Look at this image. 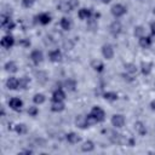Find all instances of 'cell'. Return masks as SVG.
Wrapping results in <instances>:
<instances>
[{
	"label": "cell",
	"mask_w": 155,
	"mask_h": 155,
	"mask_svg": "<svg viewBox=\"0 0 155 155\" xmlns=\"http://www.w3.org/2000/svg\"><path fill=\"white\" fill-rule=\"evenodd\" d=\"M110 11H111V15L115 18H120V17H122L127 12V8H126V6H124L121 4H115V5L111 6Z\"/></svg>",
	"instance_id": "obj_1"
},
{
	"label": "cell",
	"mask_w": 155,
	"mask_h": 155,
	"mask_svg": "<svg viewBox=\"0 0 155 155\" xmlns=\"http://www.w3.org/2000/svg\"><path fill=\"white\" fill-rule=\"evenodd\" d=\"M102 54L105 59H111L114 57V48L110 44H104L102 46Z\"/></svg>",
	"instance_id": "obj_2"
},
{
	"label": "cell",
	"mask_w": 155,
	"mask_h": 155,
	"mask_svg": "<svg viewBox=\"0 0 155 155\" xmlns=\"http://www.w3.org/2000/svg\"><path fill=\"white\" fill-rule=\"evenodd\" d=\"M111 125L115 128H121L125 125V117H124V115H121V114L113 115V117H111Z\"/></svg>",
	"instance_id": "obj_3"
},
{
	"label": "cell",
	"mask_w": 155,
	"mask_h": 155,
	"mask_svg": "<svg viewBox=\"0 0 155 155\" xmlns=\"http://www.w3.org/2000/svg\"><path fill=\"white\" fill-rule=\"evenodd\" d=\"M109 31H110V34L114 35V36L120 35L121 31H122V25H121V23H120L119 21H114V22L110 24V27H109Z\"/></svg>",
	"instance_id": "obj_4"
},
{
	"label": "cell",
	"mask_w": 155,
	"mask_h": 155,
	"mask_svg": "<svg viewBox=\"0 0 155 155\" xmlns=\"http://www.w3.org/2000/svg\"><path fill=\"white\" fill-rule=\"evenodd\" d=\"M8 107L15 111H19L23 107V102H22V99L17 98V97H13L8 101Z\"/></svg>",
	"instance_id": "obj_5"
},
{
	"label": "cell",
	"mask_w": 155,
	"mask_h": 155,
	"mask_svg": "<svg viewBox=\"0 0 155 155\" xmlns=\"http://www.w3.org/2000/svg\"><path fill=\"white\" fill-rule=\"evenodd\" d=\"M91 114L98 120V122H102L105 119V113L101 107H93L92 110H91Z\"/></svg>",
	"instance_id": "obj_6"
},
{
	"label": "cell",
	"mask_w": 155,
	"mask_h": 155,
	"mask_svg": "<svg viewBox=\"0 0 155 155\" xmlns=\"http://www.w3.org/2000/svg\"><path fill=\"white\" fill-rule=\"evenodd\" d=\"M78 16H79L80 19L87 21V19H90V18L93 16V12H92L91 8H85V7H84V8H80V10H79Z\"/></svg>",
	"instance_id": "obj_7"
},
{
	"label": "cell",
	"mask_w": 155,
	"mask_h": 155,
	"mask_svg": "<svg viewBox=\"0 0 155 155\" xmlns=\"http://www.w3.org/2000/svg\"><path fill=\"white\" fill-rule=\"evenodd\" d=\"M15 45V38L12 35H5L2 39H1V46L4 48H11L12 46Z\"/></svg>",
	"instance_id": "obj_8"
},
{
	"label": "cell",
	"mask_w": 155,
	"mask_h": 155,
	"mask_svg": "<svg viewBox=\"0 0 155 155\" xmlns=\"http://www.w3.org/2000/svg\"><path fill=\"white\" fill-rule=\"evenodd\" d=\"M42 58H44V54H42V52L39 51V50H34V51L30 53V59H31V62H33L34 64L41 63V62H42Z\"/></svg>",
	"instance_id": "obj_9"
},
{
	"label": "cell",
	"mask_w": 155,
	"mask_h": 155,
	"mask_svg": "<svg viewBox=\"0 0 155 155\" xmlns=\"http://www.w3.org/2000/svg\"><path fill=\"white\" fill-rule=\"evenodd\" d=\"M6 87L8 90H17V88H19V80L16 79L15 76L8 78L7 81H6Z\"/></svg>",
	"instance_id": "obj_10"
},
{
	"label": "cell",
	"mask_w": 155,
	"mask_h": 155,
	"mask_svg": "<svg viewBox=\"0 0 155 155\" xmlns=\"http://www.w3.org/2000/svg\"><path fill=\"white\" fill-rule=\"evenodd\" d=\"M36 19L39 21V23H40V24L46 25V24H48V23L51 22V15H50V13H47V12H44V13L38 15V16H36Z\"/></svg>",
	"instance_id": "obj_11"
},
{
	"label": "cell",
	"mask_w": 155,
	"mask_h": 155,
	"mask_svg": "<svg viewBox=\"0 0 155 155\" xmlns=\"http://www.w3.org/2000/svg\"><path fill=\"white\" fill-rule=\"evenodd\" d=\"M65 108L64 105V102L63 101H53L52 102V105H51V110L54 111V113H61L63 111Z\"/></svg>",
	"instance_id": "obj_12"
},
{
	"label": "cell",
	"mask_w": 155,
	"mask_h": 155,
	"mask_svg": "<svg viewBox=\"0 0 155 155\" xmlns=\"http://www.w3.org/2000/svg\"><path fill=\"white\" fill-rule=\"evenodd\" d=\"M65 139H67L68 143H70V144H78V143L81 140V138L79 137V134L75 133V132H69V133H67V134H65Z\"/></svg>",
	"instance_id": "obj_13"
},
{
	"label": "cell",
	"mask_w": 155,
	"mask_h": 155,
	"mask_svg": "<svg viewBox=\"0 0 155 155\" xmlns=\"http://www.w3.org/2000/svg\"><path fill=\"white\" fill-rule=\"evenodd\" d=\"M65 99V93L62 88H56L52 93V101H64Z\"/></svg>",
	"instance_id": "obj_14"
},
{
	"label": "cell",
	"mask_w": 155,
	"mask_h": 155,
	"mask_svg": "<svg viewBox=\"0 0 155 155\" xmlns=\"http://www.w3.org/2000/svg\"><path fill=\"white\" fill-rule=\"evenodd\" d=\"M151 69H153V63L151 62H142L140 70H142L143 75H149L151 73Z\"/></svg>",
	"instance_id": "obj_15"
},
{
	"label": "cell",
	"mask_w": 155,
	"mask_h": 155,
	"mask_svg": "<svg viewBox=\"0 0 155 155\" xmlns=\"http://www.w3.org/2000/svg\"><path fill=\"white\" fill-rule=\"evenodd\" d=\"M48 57L51 62H59L62 59V52L59 50H53L48 53Z\"/></svg>",
	"instance_id": "obj_16"
},
{
	"label": "cell",
	"mask_w": 155,
	"mask_h": 155,
	"mask_svg": "<svg viewBox=\"0 0 155 155\" xmlns=\"http://www.w3.org/2000/svg\"><path fill=\"white\" fill-rule=\"evenodd\" d=\"M59 24H61V28H62L63 30H70L73 23H71V19H70V18H68V17H63V18L61 19Z\"/></svg>",
	"instance_id": "obj_17"
},
{
	"label": "cell",
	"mask_w": 155,
	"mask_h": 155,
	"mask_svg": "<svg viewBox=\"0 0 155 155\" xmlns=\"http://www.w3.org/2000/svg\"><path fill=\"white\" fill-rule=\"evenodd\" d=\"M134 130H136L137 133L140 134V136H145V134H147V128H145V126H144V124H143L142 121H137V122L134 124Z\"/></svg>",
	"instance_id": "obj_18"
},
{
	"label": "cell",
	"mask_w": 155,
	"mask_h": 155,
	"mask_svg": "<svg viewBox=\"0 0 155 155\" xmlns=\"http://www.w3.org/2000/svg\"><path fill=\"white\" fill-rule=\"evenodd\" d=\"M139 45H140V47H143V48H148V47H150L151 46V38L150 36H142V38H139Z\"/></svg>",
	"instance_id": "obj_19"
},
{
	"label": "cell",
	"mask_w": 155,
	"mask_h": 155,
	"mask_svg": "<svg viewBox=\"0 0 155 155\" xmlns=\"http://www.w3.org/2000/svg\"><path fill=\"white\" fill-rule=\"evenodd\" d=\"M4 68H5V70L8 71V73H16V71H17V64H16V62H13V61L6 62Z\"/></svg>",
	"instance_id": "obj_20"
},
{
	"label": "cell",
	"mask_w": 155,
	"mask_h": 155,
	"mask_svg": "<svg viewBox=\"0 0 155 155\" xmlns=\"http://www.w3.org/2000/svg\"><path fill=\"white\" fill-rule=\"evenodd\" d=\"M64 87L68 91H75V88H76V81L74 79H67L64 81Z\"/></svg>",
	"instance_id": "obj_21"
},
{
	"label": "cell",
	"mask_w": 155,
	"mask_h": 155,
	"mask_svg": "<svg viewBox=\"0 0 155 155\" xmlns=\"http://www.w3.org/2000/svg\"><path fill=\"white\" fill-rule=\"evenodd\" d=\"M81 149H82V151H85V153H91V151H93V149H94V143H93L92 140H86V142L81 145Z\"/></svg>",
	"instance_id": "obj_22"
},
{
	"label": "cell",
	"mask_w": 155,
	"mask_h": 155,
	"mask_svg": "<svg viewBox=\"0 0 155 155\" xmlns=\"http://www.w3.org/2000/svg\"><path fill=\"white\" fill-rule=\"evenodd\" d=\"M103 97H104V99H107V101H109V102H114V101L117 99L119 96H117L116 92L108 91V92H104V93H103Z\"/></svg>",
	"instance_id": "obj_23"
},
{
	"label": "cell",
	"mask_w": 155,
	"mask_h": 155,
	"mask_svg": "<svg viewBox=\"0 0 155 155\" xmlns=\"http://www.w3.org/2000/svg\"><path fill=\"white\" fill-rule=\"evenodd\" d=\"M75 124H76V126L80 127V128H86V127H88V126H87V122H86V117L82 116V115H79V116L76 117Z\"/></svg>",
	"instance_id": "obj_24"
},
{
	"label": "cell",
	"mask_w": 155,
	"mask_h": 155,
	"mask_svg": "<svg viewBox=\"0 0 155 155\" xmlns=\"http://www.w3.org/2000/svg\"><path fill=\"white\" fill-rule=\"evenodd\" d=\"M57 8H58L59 11H62V12L71 11V10H70V6H69V4H68V1H62V2H59V4L57 5Z\"/></svg>",
	"instance_id": "obj_25"
},
{
	"label": "cell",
	"mask_w": 155,
	"mask_h": 155,
	"mask_svg": "<svg viewBox=\"0 0 155 155\" xmlns=\"http://www.w3.org/2000/svg\"><path fill=\"white\" fill-rule=\"evenodd\" d=\"M125 70H126L128 74L133 75V74L137 73V67H136L133 63H126V64H125Z\"/></svg>",
	"instance_id": "obj_26"
},
{
	"label": "cell",
	"mask_w": 155,
	"mask_h": 155,
	"mask_svg": "<svg viewBox=\"0 0 155 155\" xmlns=\"http://www.w3.org/2000/svg\"><path fill=\"white\" fill-rule=\"evenodd\" d=\"M91 65H92V68H93L96 71H98V73L103 71V69H104V64H103L102 62H99V61H93Z\"/></svg>",
	"instance_id": "obj_27"
},
{
	"label": "cell",
	"mask_w": 155,
	"mask_h": 155,
	"mask_svg": "<svg viewBox=\"0 0 155 155\" xmlns=\"http://www.w3.org/2000/svg\"><path fill=\"white\" fill-rule=\"evenodd\" d=\"M29 84H30V80H29V78H25V76H23V78H21V79H19V88H22V90H25V88H28Z\"/></svg>",
	"instance_id": "obj_28"
},
{
	"label": "cell",
	"mask_w": 155,
	"mask_h": 155,
	"mask_svg": "<svg viewBox=\"0 0 155 155\" xmlns=\"http://www.w3.org/2000/svg\"><path fill=\"white\" fill-rule=\"evenodd\" d=\"M45 96L42 94V93H36V94H34V97H33V102L35 103V104H42L44 102H45Z\"/></svg>",
	"instance_id": "obj_29"
},
{
	"label": "cell",
	"mask_w": 155,
	"mask_h": 155,
	"mask_svg": "<svg viewBox=\"0 0 155 155\" xmlns=\"http://www.w3.org/2000/svg\"><path fill=\"white\" fill-rule=\"evenodd\" d=\"M15 131L18 133V134H25L27 133V126L24 124H17L15 126Z\"/></svg>",
	"instance_id": "obj_30"
},
{
	"label": "cell",
	"mask_w": 155,
	"mask_h": 155,
	"mask_svg": "<svg viewBox=\"0 0 155 155\" xmlns=\"http://www.w3.org/2000/svg\"><path fill=\"white\" fill-rule=\"evenodd\" d=\"M133 34H134V36H137L138 39L142 38V36H144V28H143L142 25H136V27H134V30H133Z\"/></svg>",
	"instance_id": "obj_31"
},
{
	"label": "cell",
	"mask_w": 155,
	"mask_h": 155,
	"mask_svg": "<svg viewBox=\"0 0 155 155\" xmlns=\"http://www.w3.org/2000/svg\"><path fill=\"white\" fill-rule=\"evenodd\" d=\"M86 117V122H87V126H93V125H96V124H98V120L90 113L88 115H86L85 116Z\"/></svg>",
	"instance_id": "obj_32"
},
{
	"label": "cell",
	"mask_w": 155,
	"mask_h": 155,
	"mask_svg": "<svg viewBox=\"0 0 155 155\" xmlns=\"http://www.w3.org/2000/svg\"><path fill=\"white\" fill-rule=\"evenodd\" d=\"M98 28V24H97V21L96 19H88V23H87V29L88 30H91V31H93V30H96Z\"/></svg>",
	"instance_id": "obj_33"
},
{
	"label": "cell",
	"mask_w": 155,
	"mask_h": 155,
	"mask_svg": "<svg viewBox=\"0 0 155 155\" xmlns=\"http://www.w3.org/2000/svg\"><path fill=\"white\" fill-rule=\"evenodd\" d=\"M15 25H16V24H15V22L11 19L10 22H7V23H6L4 27H1V28H2L4 30H6V31H11V30L15 28Z\"/></svg>",
	"instance_id": "obj_34"
},
{
	"label": "cell",
	"mask_w": 155,
	"mask_h": 155,
	"mask_svg": "<svg viewBox=\"0 0 155 155\" xmlns=\"http://www.w3.org/2000/svg\"><path fill=\"white\" fill-rule=\"evenodd\" d=\"M11 21V17L8 16V15H5V13H2L1 15V21H0V23H1V27H4L7 22H10Z\"/></svg>",
	"instance_id": "obj_35"
},
{
	"label": "cell",
	"mask_w": 155,
	"mask_h": 155,
	"mask_svg": "<svg viewBox=\"0 0 155 155\" xmlns=\"http://www.w3.org/2000/svg\"><path fill=\"white\" fill-rule=\"evenodd\" d=\"M38 113H39V109H38L36 107H29V109H28L29 116H36Z\"/></svg>",
	"instance_id": "obj_36"
},
{
	"label": "cell",
	"mask_w": 155,
	"mask_h": 155,
	"mask_svg": "<svg viewBox=\"0 0 155 155\" xmlns=\"http://www.w3.org/2000/svg\"><path fill=\"white\" fill-rule=\"evenodd\" d=\"M34 2H35V0H22V5H23V7H25V8L31 7V6L34 5Z\"/></svg>",
	"instance_id": "obj_37"
},
{
	"label": "cell",
	"mask_w": 155,
	"mask_h": 155,
	"mask_svg": "<svg viewBox=\"0 0 155 155\" xmlns=\"http://www.w3.org/2000/svg\"><path fill=\"white\" fill-rule=\"evenodd\" d=\"M68 4L70 6V10H74L79 6V1L78 0H68Z\"/></svg>",
	"instance_id": "obj_38"
},
{
	"label": "cell",
	"mask_w": 155,
	"mask_h": 155,
	"mask_svg": "<svg viewBox=\"0 0 155 155\" xmlns=\"http://www.w3.org/2000/svg\"><path fill=\"white\" fill-rule=\"evenodd\" d=\"M18 44H19L21 46H24V47H29V46H30V41H29V40H21Z\"/></svg>",
	"instance_id": "obj_39"
},
{
	"label": "cell",
	"mask_w": 155,
	"mask_h": 155,
	"mask_svg": "<svg viewBox=\"0 0 155 155\" xmlns=\"http://www.w3.org/2000/svg\"><path fill=\"white\" fill-rule=\"evenodd\" d=\"M150 31L153 35H155V22H151L150 23Z\"/></svg>",
	"instance_id": "obj_40"
},
{
	"label": "cell",
	"mask_w": 155,
	"mask_h": 155,
	"mask_svg": "<svg viewBox=\"0 0 155 155\" xmlns=\"http://www.w3.org/2000/svg\"><path fill=\"white\" fill-rule=\"evenodd\" d=\"M150 108H151V110H155V99L151 101V103H150Z\"/></svg>",
	"instance_id": "obj_41"
},
{
	"label": "cell",
	"mask_w": 155,
	"mask_h": 155,
	"mask_svg": "<svg viewBox=\"0 0 155 155\" xmlns=\"http://www.w3.org/2000/svg\"><path fill=\"white\" fill-rule=\"evenodd\" d=\"M22 153H24V154H31L33 151H31V150H23Z\"/></svg>",
	"instance_id": "obj_42"
},
{
	"label": "cell",
	"mask_w": 155,
	"mask_h": 155,
	"mask_svg": "<svg viewBox=\"0 0 155 155\" xmlns=\"http://www.w3.org/2000/svg\"><path fill=\"white\" fill-rule=\"evenodd\" d=\"M102 1H103V2H104V4H108V2H110V1H111V0H102Z\"/></svg>",
	"instance_id": "obj_43"
}]
</instances>
